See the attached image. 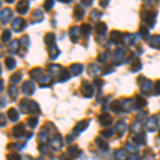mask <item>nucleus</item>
I'll list each match as a JSON object with an SVG mask.
<instances>
[{"label": "nucleus", "mask_w": 160, "mask_h": 160, "mask_svg": "<svg viewBox=\"0 0 160 160\" xmlns=\"http://www.w3.org/2000/svg\"><path fill=\"white\" fill-rule=\"evenodd\" d=\"M20 110L24 113H34L40 111V108H38V105L35 102L25 98L20 102Z\"/></svg>", "instance_id": "nucleus-1"}, {"label": "nucleus", "mask_w": 160, "mask_h": 160, "mask_svg": "<svg viewBox=\"0 0 160 160\" xmlns=\"http://www.w3.org/2000/svg\"><path fill=\"white\" fill-rule=\"evenodd\" d=\"M146 126V129L148 131H151V132H154V131L157 130V128H158V121H157L156 117H152L149 118L148 120V122L145 124Z\"/></svg>", "instance_id": "nucleus-2"}, {"label": "nucleus", "mask_w": 160, "mask_h": 160, "mask_svg": "<svg viewBox=\"0 0 160 160\" xmlns=\"http://www.w3.org/2000/svg\"><path fill=\"white\" fill-rule=\"evenodd\" d=\"M89 124H90V121H88V120L87 121H82V122H79L76 126H75L73 132L76 136L80 135V133H81L82 131H84V130L87 129L88 126H89Z\"/></svg>", "instance_id": "nucleus-3"}, {"label": "nucleus", "mask_w": 160, "mask_h": 160, "mask_svg": "<svg viewBox=\"0 0 160 160\" xmlns=\"http://www.w3.org/2000/svg\"><path fill=\"white\" fill-rule=\"evenodd\" d=\"M81 93L84 97H87V98L92 97L93 89H92V87L90 86V83H88V82H83V84H82V87H81Z\"/></svg>", "instance_id": "nucleus-4"}, {"label": "nucleus", "mask_w": 160, "mask_h": 160, "mask_svg": "<svg viewBox=\"0 0 160 160\" xmlns=\"http://www.w3.org/2000/svg\"><path fill=\"white\" fill-rule=\"evenodd\" d=\"M25 133H26V130H25L24 124H18V125L15 126L14 129H13V135H14V137H16V138H20V137H22Z\"/></svg>", "instance_id": "nucleus-5"}, {"label": "nucleus", "mask_w": 160, "mask_h": 160, "mask_svg": "<svg viewBox=\"0 0 160 160\" xmlns=\"http://www.w3.org/2000/svg\"><path fill=\"white\" fill-rule=\"evenodd\" d=\"M22 92L26 95H32L34 93V84L30 81L25 82L24 86H22Z\"/></svg>", "instance_id": "nucleus-6"}, {"label": "nucleus", "mask_w": 160, "mask_h": 160, "mask_svg": "<svg viewBox=\"0 0 160 160\" xmlns=\"http://www.w3.org/2000/svg\"><path fill=\"white\" fill-rule=\"evenodd\" d=\"M152 90H153V83H152L151 81H145L143 84H142L141 87V91L143 94L145 95H149L152 92Z\"/></svg>", "instance_id": "nucleus-7"}, {"label": "nucleus", "mask_w": 160, "mask_h": 160, "mask_svg": "<svg viewBox=\"0 0 160 160\" xmlns=\"http://www.w3.org/2000/svg\"><path fill=\"white\" fill-rule=\"evenodd\" d=\"M114 130H115V132L118 133V137H122L124 133H125V131H126V125H125V123L122 122V121H121V122H118L117 125H115Z\"/></svg>", "instance_id": "nucleus-8"}, {"label": "nucleus", "mask_w": 160, "mask_h": 160, "mask_svg": "<svg viewBox=\"0 0 160 160\" xmlns=\"http://www.w3.org/2000/svg\"><path fill=\"white\" fill-rule=\"evenodd\" d=\"M98 120H99V123L104 126L110 125V124L112 123V118H111L109 114H107V113H106V114L100 115V117L98 118Z\"/></svg>", "instance_id": "nucleus-9"}, {"label": "nucleus", "mask_w": 160, "mask_h": 160, "mask_svg": "<svg viewBox=\"0 0 160 160\" xmlns=\"http://www.w3.org/2000/svg\"><path fill=\"white\" fill-rule=\"evenodd\" d=\"M148 105V102L144 97H141V96H137L136 97V100H135V106L137 109H141V108L145 107Z\"/></svg>", "instance_id": "nucleus-10"}, {"label": "nucleus", "mask_w": 160, "mask_h": 160, "mask_svg": "<svg viewBox=\"0 0 160 160\" xmlns=\"http://www.w3.org/2000/svg\"><path fill=\"white\" fill-rule=\"evenodd\" d=\"M135 142L136 143H138V144H140V145H144V144L146 143V135L144 132H139L138 135H137L135 137Z\"/></svg>", "instance_id": "nucleus-11"}, {"label": "nucleus", "mask_w": 160, "mask_h": 160, "mask_svg": "<svg viewBox=\"0 0 160 160\" xmlns=\"http://www.w3.org/2000/svg\"><path fill=\"white\" fill-rule=\"evenodd\" d=\"M111 109H112L113 112L115 113H120L123 111V104H121L120 100H115V102H112L111 105Z\"/></svg>", "instance_id": "nucleus-12"}, {"label": "nucleus", "mask_w": 160, "mask_h": 160, "mask_svg": "<svg viewBox=\"0 0 160 160\" xmlns=\"http://www.w3.org/2000/svg\"><path fill=\"white\" fill-rule=\"evenodd\" d=\"M8 115H9L10 120H11L12 122H16V121L18 120V118H19L18 112H17V110L14 109V108H11V109L8 111Z\"/></svg>", "instance_id": "nucleus-13"}, {"label": "nucleus", "mask_w": 160, "mask_h": 160, "mask_svg": "<svg viewBox=\"0 0 160 160\" xmlns=\"http://www.w3.org/2000/svg\"><path fill=\"white\" fill-rule=\"evenodd\" d=\"M96 144L100 151H102V152L108 151V148H109V146H108V143L106 141L102 140V139H96Z\"/></svg>", "instance_id": "nucleus-14"}, {"label": "nucleus", "mask_w": 160, "mask_h": 160, "mask_svg": "<svg viewBox=\"0 0 160 160\" xmlns=\"http://www.w3.org/2000/svg\"><path fill=\"white\" fill-rule=\"evenodd\" d=\"M51 144H52V146L56 148H62V139H61V136L60 135H58L57 136V138L53 139L52 141H51Z\"/></svg>", "instance_id": "nucleus-15"}, {"label": "nucleus", "mask_w": 160, "mask_h": 160, "mask_svg": "<svg viewBox=\"0 0 160 160\" xmlns=\"http://www.w3.org/2000/svg\"><path fill=\"white\" fill-rule=\"evenodd\" d=\"M130 130H131V132H133V133H139V132H141V130H142V125H141V123H139V122L133 123L132 125H131V127H130Z\"/></svg>", "instance_id": "nucleus-16"}, {"label": "nucleus", "mask_w": 160, "mask_h": 160, "mask_svg": "<svg viewBox=\"0 0 160 160\" xmlns=\"http://www.w3.org/2000/svg\"><path fill=\"white\" fill-rule=\"evenodd\" d=\"M114 157H115V160L125 159V152H124V149H118V151L114 153Z\"/></svg>", "instance_id": "nucleus-17"}, {"label": "nucleus", "mask_w": 160, "mask_h": 160, "mask_svg": "<svg viewBox=\"0 0 160 160\" xmlns=\"http://www.w3.org/2000/svg\"><path fill=\"white\" fill-rule=\"evenodd\" d=\"M17 10H19V13H26L28 10V3L27 2H24V1H20L19 4L17 6Z\"/></svg>", "instance_id": "nucleus-18"}, {"label": "nucleus", "mask_w": 160, "mask_h": 160, "mask_svg": "<svg viewBox=\"0 0 160 160\" xmlns=\"http://www.w3.org/2000/svg\"><path fill=\"white\" fill-rule=\"evenodd\" d=\"M38 118L35 117H31L29 120H28V124H29V126L31 128H34L35 126L38 125Z\"/></svg>", "instance_id": "nucleus-19"}, {"label": "nucleus", "mask_w": 160, "mask_h": 160, "mask_svg": "<svg viewBox=\"0 0 160 160\" xmlns=\"http://www.w3.org/2000/svg\"><path fill=\"white\" fill-rule=\"evenodd\" d=\"M48 148H48V145H47V144H45V143H42L40 145V148H38V149H40V152H41V154H42V155L47 154L48 151H49Z\"/></svg>", "instance_id": "nucleus-20"}, {"label": "nucleus", "mask_w": 160, "mask_h": 160, "mask_svg": "<svg viewBox=\"0 0 160 160\" xmlns=\"http://www.w3.org/2000/svg\"><path fill=\"white\" fill-rule=\"evenodd\" d=\"M9 94H10V96L12 97V98H16L17 97V95H18V91H17V89L16 88H10V90H9Z\"/></svg>", "instance_id": "nucleus-21"}, {"label": "nucleus", "mask_w": 160, "mask_h": 160, "mask_svg": "<svg viewBox=\"0 0 160 160\" xmlns=\"http://www.w3.org/2000/svg\"><path fill=\"white\" fill-rule=\"evenodd\" d=\"M7 159L8 160H22V157H20L18 154H15V153L8 155V158Z\"/></svg>", "instance_id": "nucleus-22"}, {"label": "nucleus", "mask_w": 160, "mask_h": 160, "mask_svg": "<svg viewBox=\"0 0 160 160\" xmlns=\"http://www.w3.org/2000/svg\"><path fill=\"white\" fill-rule=\"evenodd\" d=\"M20 77H22V74L20 73H17L16 75L12 76L11 77V83H17V82H19Z\"/></svg>", "instance_id": "nucleus-23"}, {"label": "nucleus", "mask_w": 160, "mask_h": 160, "mask_svg": "<svg viewBox=\"0 0 160 160\" xmlns=\"http://www.w3.org/2000/svg\"><path fill=\"white\" fill-rule=\"evenodd\" d=\"M81 69H82V66H80V65L72 66V71L74 72V75H78L80 72H81Z\"/></svg>", "instance_id": "nucleus-24"}, {"label": "nucleus", "mask_w": 160, "mask_h": 160, "mask_svg": "<svg viewBox=\"0 0 160 160\" xmlns=\"http://www.w3.org/2000/svg\"><path fill=\"white\" fill-rule=\"evenodd\" d=\"M102 135L105 136V137H107V138H110V137L113 136V131L112 130H104L102 132Z\"/></svg>", "instance_id": "nucleus-25"}, {"label": "nucleus", "mask_w": 160, "mask_h": 160, "mask_svg": "<svg viewBox=\"0 0 160 160\" xmlns=\"http://www.w3.org/2000/svg\"><path fill=\"white\" fill-rule=\"evenodd\" d=\"M126 148H127L128 152H132V153H136L137 152V148H135V146L130 145V144H126Z\"/></svg>", "instance_id": "nucleus-26"}, {"label": "nucleus", "mask_w": 160, "mask_h": 160, "mask_svg": "<svg viewBox=\"0 0 160 160\" xmlns=\"http://www.w3.org/2000/svg\"><path fill=\"white\" fill-rule=\"evenodd\" d=\"M156 92H155V94L156 95H160V81L157 82V84H156Z\"/></svg>", "instance_id": "nucleus-27"}, {"label": "nucleus", "mask_w": 160, "mask_h": 160, "mask_svg": "<svg viewBox=\"0 0 160 160\" xmlns=\"http://www.w3.org/2000/svg\"><path fill=\"white\" fill-rule=\"evenodd\" d=\"M127 160H140V158H139L138 156H130V157H128Z\"/></svg>", "instance_id": "nucleus-28"}, {"label": "nucleus", "mask_w": 160, "mask_h": 160, "mask_svg": "<svg viewBox=\"0 0 160 160\" xmlns=\"http://www.w3.org/2000/svg\"><path fill=\"white\" fill-rule=\"evenodd\" d=\"M65 140H66V142H68V143H71V142H72V135H68L65 138Z\"/></svg>", "instance_id": "nucleus-29"}, {"label": "nucleus", "mask_w": 160, "mask_h": 160, "mask_svg": "<svg viewBox=\"0 0 160 160\" xmlns=\"http://www.w3.org/2000/svg\"><path fill=\"white\" fill-rule=\"evenodd\" d=\"M38 160H43V158H40V159H38Z\"/></svg>", "instance_id": "nucleus-30"}, {"label": "nucleus", "mask_w": 160, "mask_h": 160, "mask_svg": "<svg viewBox=\"0 0 160 160\" xmlns=\"http://www.w3.org/2000/svg\"><path fill=\"white\" fill-rule=\"evenodd\" d=\"M159 138H160V131H159Z\"/></svg>", "instance_id": "nucleus-31"}]
</instances>
